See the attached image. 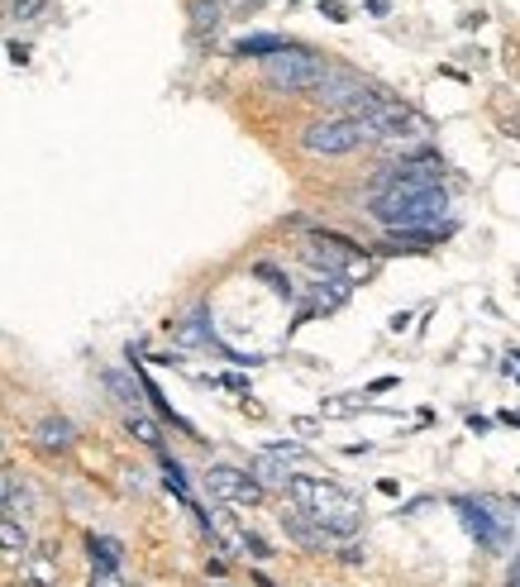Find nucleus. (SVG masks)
Masks as SVG:
<instances>
[{"instance_id": "nucleus-12", "label": "nucleus", "mask_w": 520, "mask_h": 587, "mask_svg": "<svg viewBox=\"0 0 520 587\" xmlns=\"http://www.w3.org/2000/svg\"><path fill=\"white\" fill-rule=\"evenodd\" d=\"M86 549H92V564L96 568H116L124 564V545L120 540H110V535H86Z\"/></svg>"}, {"instance_id": "nucleus-16", "label": "nucleus", "mask_w": 520, "mask_h": 587, "mask_svg": "<svg viewBox=\"0 0 520 587\" xmlns=\"http://www.w3.org/2000/svg\"><path fill=\"white\" fill-rule=\"evenodd\" d=\"M34 502H39V497H34V487L29 482H10V492H5V506L10 511V521H20L24 526V516H34Z\"/></svg>"}, {"instance_id": "nucleus-11", "label": "nucleus", "mask_w": 520, "mask_h": 587, "mask_svg": "<svg viewBox=\"0 0 520 587\" xmlns=\"http://www.w3.org/2000/svg\"><path fill=\"white\" fill-rule=\"evenodd\" d=\"M282 530H287V540H297V549H306V554H325L329 549V535L315 526L311 516H301V511H282Z\"/></svg>"}, {"instance_id": "nucleus-22", "label": "nucleus", "mask_w": 520, "mask_h": 587, "mask_svg": "<svg viewBox=\"0 0 520 587\" xmlns=\"http://www.w3.org/2000/svg\"><path fill=\"white\" fill-rule=\"evenodd\" d=\"M130 430H134V440H144L148 449H162V435L154 420H144V416H130Z\"/></svg>"}, {"instance_id": "nucleus-3", "label": "nucleus", "mask_w": 520, "mask_h": 587, "mask_svg": "<svg viewBox=\"0 0 520 587\" xmlns=\"http://www.w3.org/2000/svg\"><path fill=\"white\" fill-rule=\"evenodd\" d=\"M325 72H329V62L321 53H311V48H297V44H287V48H277L273 58H263V77H268V86L282 96L315 91Z\"/></svg>"}, {"instance_id": "nucleus-18", "label": "nucleus", "mask_w": 520, "mask_h": 587, "mask_svg": "<svg viewBox=\"0 0 520 587\" xmlns=\"http://www.w3.org/2000/svg\"><path fill=\"white\" fill-rule=\"evenodd\" d=\"M439 234L435 230H391V240H387V248L397 254V248H411V254H421V248H430Z\"/></svg>"}, {"instance_id": "nucleus-5", "label": "nucleus", "mask_w": 520, "mask_h": 587, "mask_svg": "<svg viewBox=\"0 0 520 587\" xmlns=\"http://www.w3.org/2000/svg\"><path fill=\"white\" fill-rule=\"evenodd\" d=\"M454 511H459V521L468 526V535L477 540V549H487V554H501L506 545H511V526H506V511L497 502H473V497H459L454 502Z\"/></svg>"}, {"instance_id": "nucleus-30", "label": "nucleus", "mask_w": 520, "mask_h": 587, "mask_svg": "<svg viewBox=\"0 0 520 587\" xmlns=\"http://www.w3.org/2000/svg\"><path fill=\"white\" fill-rule=\"evenodd\" d=\"M367 10H373V15H387V10H391V0H367Z\"/></svg>"}, {"instance_id": "nucleus-29", "label": "nucleus", "mask_w": 520, "mask_h": 587, "mask_svg": "<svg viewBox=\"0 0 520 587\" xmlns=\"http://www.w3.org/2000/svg\"><path fill=\"white\" fill-rule=\"evenodd\" d=\"M321 10H325V15H329V20H349V15H344V5H339V0H325V5H321Z\"/></svg>"}, {"instance_id": "nucleus-23", "label": "nucleus", "mask_w": 520, "mask_h": 587, "mask_svg": "<svg viewBox=\"0 0 520 587\" xmlns=\"http://www.w3.org/2000/svg\"><path fill=\"white\" fill-rule=\"evenodd\" d=\"M106 387H110V392H116V396H120V402H124V406H134V402H138V396H134V382H130V378H124V372H106Z\"/></svg>"}, {"instance_id": "nucleus-14", "label": "nucleus", "mask_w": 520, "mask_h": 587, "mask_svg": "<svg viewBox=\"0 0 520 587\" xmlns=\"http://www.w3.org/2000/svg\"><path fill=\"white\" fill-rule=\"evenodd\" d=\"M24 587H58V559L48 549L24 564Z\"/></svg>"}, {"instance_id": "nucleus-20", "label": "nucleus", "mask_w": 520, "mask_h": 587, "mask_svg": "<svg viewBox=\"0 0 520 587\" xmlns=\"http://www.w3.org/2000/svg\"><path fill=\"white\" fill-rule=\"evenodd\" d=\"M220 20H225V0H192V24L201 34L215 29Z\"/></svg>"}, {"instance_id": "nucleus-15", "label": "nucleus", "mask_w": 520, "mask_h": 587, "mask_svg": "<svg viewBox=\"0 0 520 587\" xmlns=\"http://www.w3.org/2000/svg\"><path fill=\"white\" fill-rule=\"evenodd\" d=\"M253 478H258V487H263V492H268V487H287V482H291V473H287L282 458L258 454V458H253Z\"/></svg>"}, {"instance_id": "nucleus-6", "label": "nucleus", "mask_w": 520, "mask_h": 587, "mask_svg": "<svg viewBox=\"0 0 520 587\" xmlns=\"http://www.w3.org/2000/svg\"><path fill=\"white\" fill-rule=\"evenodd\" d=\"M367 130H373V144H415V139H425L430 134V124L415 115L411 106H397V101H383L367 115Z\"/></svg>"}, {"instance_id": "nucleus-32", "label": "nucleus", "mask_w": 520, "mask_h": 587, "mask_svg": "<svg viewBox=\"0 0 520 587\" xmlns=\"http://www.w3.org/2000/svg\"><path fill=\"white\" fill-rule=\"evenodd\" d=\"M253 587H277V583L268 578V573H253Z\"/></svg>"}, {"instance_id": "nucleus-13", "label": "nucleus", "mask_w": 520, "mask_h": 587, "mask_svg": "<svg viewBox=\"0 0 520 587\" xmlns=\"http://www.w3.org/2000/svg\"><path fill=\"white\" fill-rule=\"evenodd\" d=\"M0 554H5V559H24V554H29V530H24L20 521H10V516H0Z\"/></svg>"}, {"instance_id": "nucleus-19", "label": "nucleus", "mask_w": 520, "mask_h": 587, "mask_svg": "<svg viewBox=\"0 0 520 587\" xmlns=\"http://www.w3.org/2000/svg\"><path fill=\"white\" fill-rule=\"evenodd\" d=\"M177 340H182V344H210V320H206V310H196V316H186L182 325H177Z\"/></svg>"}, {"instance_id": "nucleus-24", "label": "nucleus", "mask_w": 520, "mask_h": 587, "mask_svg": "<svg viewBox=\"0 0 520 587\" xmlns=\"http://www.w3.org/2000/svg\"><path fill=\"white\" fill-rule=\"evenodd\" d=\"M253 272H258V278H268V286H273V292H277V296H287V302H291V282H287L282 272L273 268V264H258V268H253Z\"/></svg>"}, {"instance_id": "nucleus-27", "label": "nucleus", "mask_w": 520, "mask_h": 587, "mask_svg": "<svg viewBox=\"0 0 520 587\" xmlns=\"http://www.w3.org/2000/svg\"><path fill=\"white\" fill-rule=\"evenodd\" d=\"M92 587H130V583H124L116 568H96V573H92Z\"/></svg>"}, {"instance_id": "nucleus-10", "label": "nucleus", "mask_w": 520, "mask_h": 587, "mask_svg": "<svg viewBox=\"0 0 520 587\" xmlns=\"http://www.w3.org/2000/svg\"><path fill=\"white\" fill-rule=\"evenodd\" d=\"M72 444H77V426H72L68 416H48L34 426V449H39V454H68Z\"/></svg>"}, {"instance_id": "nucleus-8", "label": "nucleus", "mask_w": 520, "mask_h": 587, "mask_svg": "<svg viewBox=\"0 0 520 587\" xmlns=\"http://www.w3.org/2000/svg\"><path fill=\"white\" fill-rule=\"evenodd\" d=\"M206 487H210V497H220V502H230V506H258L263 497H268L249 468H234V464H215L206 473Z\"/></svg>"}, {"instance_id": "nucleus-26", "label": "nucleus", "mask_w": 520, "mask_h": 587, "mask_svg": "<svg viewBox=\"0 0 520 587\" xmlns=\"http://www.w3.org/2000/svg\"><path fill=\"white\" fill-rule=\"evenodd\" d=\"M44 10H48V0H15V15L20 20H39Z\"/></svg>"}, {"instance_id": "nucleus-28", "label": "nucleus", "mask_w": 520, "mask_h": 587, "mask_svg": "<svg viewBox=\"0 0 520 587\" xmlns=\"http://www.w3.org/2000/svg\"><path fill=\"white\" fill-rule=\"evenodd\" d=\"M239 545H244L253 559H268V554H273V549H268V540H258V535H239Z\"/></svg>"}, {"instance_id": "nucleus-34", "label": "nucleus", "mask_w": 520, "mask_h": 587, "mask_svg": "<svg viewBox=\"0 0 520 587\" xmlns=\"http://www.w3.org/2000/svg\"><path fill=\"white\" fill-rule=\"evenodd\" d=\"M506 587H520V559H516V568H511V583H506Z\"/></svg>"}, {"instance_id": "nucleus-21", "label": "nucleus", "mask_w": 520, "mask_h": 587, "mask_svg": "<svg viewBox=\"0 0 520 587\" xmlns=\"http://www.w3.org/2000/svg\"><path fill=\"white\" fill-rule=\"evenodd\" d=\"M344 296H349V286L339 282V286H325V278L315 282V310H335V306H344Z\"/></svg>"}, {"instance_id": "nucleus-31", "label": "nucleus", "mask_w": 520, "mask_h": 587, "mask_svg": "<svg viewBox=\"0 0 520 587\" xmlns=\"http://www.w3.org/2000/svg\"><path fill=\"white\" fill-rule=\"evenodd\" d=\"M501 426H520V411H501Z\"/></svg>"}, {"instance_id": "nucleus-9", "label": "nucleus", "mask_w": 520, "mask_h": 587, "mask_svg": "<svg viewBox=\"0 0 520 587\" xmlns=\"http://www.w3.org/2000/svg\"><path fill=\"white\" fill-rule=\"evenodd\" d=\"M301 254H306L311 268L339 272V278H349V268L359 264V244L344 240V234H311V240L301 244Z\"/></svg>"}, {"instance_id": "nucleus-2", "label": "nucleus", "mask_w": 520, "mask_h": 587, "mask_svg": "<svg viewBox=\"0 0 520 587\" xmlns=\"http://www.w3.org/2000/svg\"><path fill=\"white\" fill-rule=\"evenodd\" d=\"M367 216L383 220L387 230H435L449 220V192L444 186H425V192H373Z\"/></svg>"}, {"instance_id": "nucleus-7", "label": "nucleus", "mask_w": 520, "mask_h": 587, "mask_svg": "<svg viewBox=\"0 0 520 587\" xmlns=\"http://www.w3.org/2000/svg\"><path fill=\"white\" fill-rule=\"evenodd\" d=\"M444 162L439 158H406V162H387L377 168L373 192H425V186H439Z\"/></svg>"}, {"instance_id": "nucleus-17", "label": "nucleus", "mask_w": 520, "mask_h": 587, "mask_svg": "<svg viewBox=\"0 0 520 587\" xmlns=\"http://www.w3.org/2000/svg\"><path fill=\"white\" fill-rule=\"evenodd\" d=\"M277 48H287L282 39H277V34H249V39L234 44V53H239V58H273Z\"/></svg>"}, {"instance_id": "nucleus-33", "label": "nucleus", "mask_w": 520, "mask_h": 587, "mask_svg": "<svg viewBox=\"0 0 520 587\" xmlns=\"http://www.w3.org/2000/svg\"><path fill=\"white\" fill-rule=\"evenodd\" d=\"M5 492H10V473L0 468V502H5Z\"/></svg>"}, {"instance_id": "nucleus-4", "label": "nucleus", "mask_w": 520, "mask_h": 587, "mask_svg": "<svg viewBox=\"0 0 520 587\" xmlns=\"http://www.w3.org/2000/svg\"><path fill=\"white\" fill-rule=\"evenodd\" d=\"M363 144H373V130H367V120H349V115H325L301 130V148L321 158H344Z\"/></svg>"}, {"instance_id": "nucleus-1", "label": "nucleus", "mask_w": 520, "mask_h": 587, "mask_svg": "<svg viewBox=\"0 0 520 587\" xmlns=\"http://www.w3.org/2000/svg\"><path fill=\"white\" fill-rule=\"evenodd\" d=\"M287 492H291V502H297L301 516H311L315 526L329 535V540H349V535H359V526H363V502L353 492H344L339 482L301 478V473H291Z\"/></svg>"}, {"instance_id": "nucleus-25", "label": "nucleus", "mask_w": 520, "mask_h": 587, "mask_svg": "<svg viewBox=\"0 0 520 587\" xmlns=\"http://www.w3.org/2000/svg\"><path fill=\"white\" fill-rule=\"evenodd\" d=\"M263 454H273V458H282V464H297V458H306V449L301 444H291V440H282V444H268Z\"/></svg>"}]
</instances>
